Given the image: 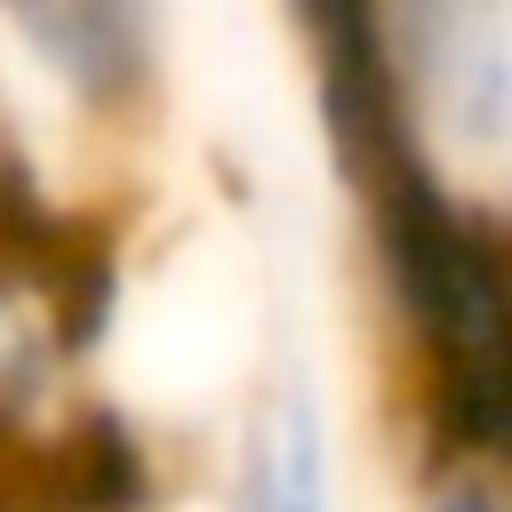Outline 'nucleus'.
Here are the masks:
<instances>
[{"mask_svg":"<svg viewBox=\"0 0 512 512\" xmlns=\"http://www.w3.org/2000/svg\"><path fill=\"white\" fill-rule=\"evenodd\" d=\"M320 64L368 208L512 240V0H320Z\"/></svg>","mask_w":512,"mask_h":512,"instance_id":"f257e3e1","label":"nucleus"},{"mask_svg":"<svg viewBox=\"0 0 512 512\" xmlns=\"http://www.w3.org/2000/svg\"><path fill=\"white\" fill-rule=\"evenodd\" d=\"M416 512H504V480L496 472H432Z\"/></svg>","mask_w":512,"mask_h":512,"instance_id":"20e7f679","label":"nucleus"},{"mask_svg":"<svg viewBox=\"0 0 512 512\" xmlns=\"http://www.w3.org/2000/svg\"><path fill=\"white\" fill-rule=\"evenodd\" d=\"M176 32V0H0V96L64 232H96L88 184L160 128Z\"/></svg>","mask_w":512,"mask_h":512,"instance_id":"f03ea898","label":"nucleus"},{"mask_svg":"<svg viewBox=\"0 0 512 512\" xmlns=\"http://www.w3.org/2000/svg\"><path fill=\"white\" fill-rule=\"evenodd\" d=\"M504 512H512V480H504Z\"/></svg>","mask_w":512,"mask_h":512,"instance_id":"39448f33","label":"nucleus"},{"mask_svg":"<svg viewBox=\"0 0 512 512\" xmlns=\"http://www.w3.org/2000/svg\"><path fill=\"white\" fill-rule=\"evenodd\" d=\"M232 512H336L328 496V432L304 384H280L240 440V480Z\"/></svg>","mask_w":512,"mask_h":512,"instance_id":"7ed1b4c3","label":"nucleus"}]
</instances>
